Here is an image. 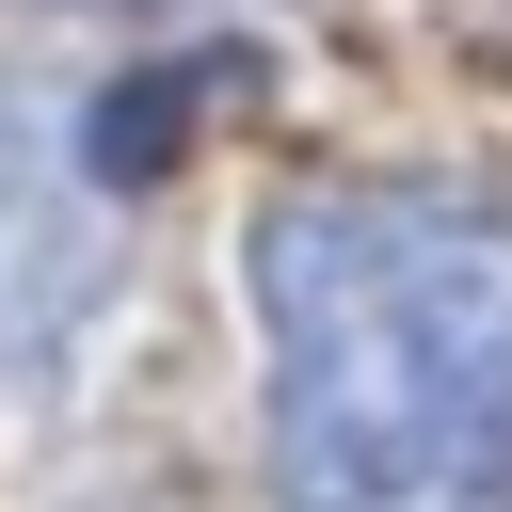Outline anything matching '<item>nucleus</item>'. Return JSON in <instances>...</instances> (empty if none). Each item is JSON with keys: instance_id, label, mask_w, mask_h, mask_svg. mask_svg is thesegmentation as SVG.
<instances>
[{"instance_id": "f257e3e1", "label": "nucleus", "mask_w": 512, "mask_h": 512, "mask_svg": "<svg viewBox=\"0 0 512 512\" xmlns=\"http://www.w3.org/2000/svg\"><path fill=\"white\" fill-rule=\"evenodd\" d=\"M240 288L272 512H512V192L272 176Z\"/></svg>"}, {"instance_id": "f03ea898", "label": "nucleus", "mask_w": 512, "mask_h": 512, "mask_svg": "<svg viewBox=\"0 0 512 512\" xmlns=\"http://www.w3.org/2000/svg\"><path fill=\"white\" fill-rule=\"evenodd\" d=\"M128 288V192L96 176L80 112L0 64V384L64 368Z\"/></svg>"}, {"instance_id": "7ed1b4c3", "label": "nucleus", "mask_w": 512, "mask_h": 512, "mask_svg": "<svg viewBox=\"0 0 512 512\" xmlns=\"http://www.w3.org/2000/svg\"><path fill=\"white\" fill-rule=\"evenodd\" d=\"M64 16H192V0H64Z\"/></svg>"}]
</instances>
